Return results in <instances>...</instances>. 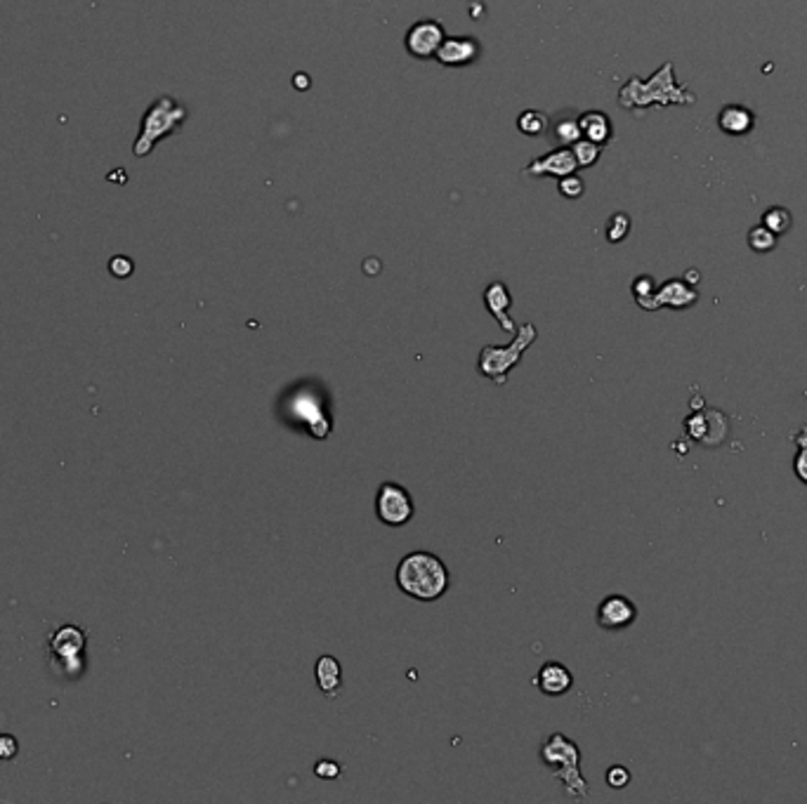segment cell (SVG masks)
I'll list each match as a JSON object with an SVG mask.
<instances>
[{
	"mask_svg": "<svg viewBox=\"0 0 807 804\" xmlns=\"http://www.w3.org/2000/svg\"><path fill=\"white\" fill-rule=\"evenodd\" d=\"M109 272L111 276L116 278H127L135 272V265L130 257H126V255H116V257H111L109 260Z\"/></svg>",
	"mask_w": 807,
	"mask_h": 804,
	"instance_id": "4316f807",
	"label": "cell"
},
{
	"mask_svg": "<svg viewBox=\"0 0 807 804\" xmlns=\"http://www.w3.org/2000/svg\"><path fill=\"white\" fill-rule=\"evenodd\" d=\"M763 224H765V227H767V229L772 231V234L782 236V234H786V231L791 229V224H793V218H791V212L786 210V208L772 206V208H767V210H765Z\"/></svg>",
	"mask_w": 807,
	"mask_h": 804,
	"instance_id": "7402d4cb",
	"label": "cell"
},
{
	"mask_svg": "<svg viewBox=\"0 0 807 804\" xmlns=\"http://www.w3.org/2000/svg\"><path fill=\"white\" fill-rule=\"evenodd\" d=\"M540 762L558 781H562L567 795L583 799L588 795V783L581 774V750L565 734H550L539 750Z\"/></svg>",
	"mask_w": 807,
	"mask_h": 804,
	"instance_id": "3957f363",
	"label": "cell"
},
{
	"mask_svg": "<svg viewBox=\"0 0 807 804\" xmlns=\"http://www.w3.org/2000/svg\"><path fill=\"white\" fill-rule=\"evenodd\" d=\"M793 470H795V477L801 479L802 484H807V446H802L801 451H798V455H795Z\"/></svg>",
	"mask_w": 807,
	"mask_h": 804,
	"instance_id": "4dcf8cb0",
	"label": "cell"
},
{
	"mask_svg": "<svg viewBox=\"0 0 807 804\" xmlns=\"http://www.w3.org/2000/svg\"><path fill=\"white\" fill-rule=\"evenodd\" d=\"M296 88H300V90H305V88H310V79H307L305 73H297V76H296Z\"/></svg>",
	"mask_w": 807,
	"mask_h": 804,
	"instance_id": "d6a6232c",
	"label": "cell"
},
{
	"mask_svg": "<svg viewBox=\"0 0 807 804\" xmlns=\"http://www.w3.org/2000/svg\"><path fill=\"white\" fill-rule=\"evenodd\" d=\"M482 57V45L477 38L473 36H454L444 38V42L439 45L435 60L442 64V67L449 69H461L470 67Z\"/></svg>",
	"mask_w": 807,
	"mask_h": 804,
	"instance_id": "8fae6325",
	"label": "cell"
},
{
	"mask_svg": "<svg viewBox=\"0 0 807 804\" xmlns=\"http://www.w3.org/2000/svg\"><path fill=\"white\" fill-rule=\"evenodd\" d=\"M607 783L612 788H616V790H621V788H625L631 783V771L625 767H621V764H614V767H609L607 771Z\"/></svg>",
	"mask_w": 807,
	"mask_h": 804,
	"instance_id": "f1b7e54d",
	"label": "cell"
},
{
	"mask_svg": "<svg viewBox=\"0 0 807 804\" xmlns=\"http://www.w3.org/2000/svg\"><path fill=\"white\" fill-rule=\"evenodd\" d=\"M484 307L486 312L498 321V326L503 328L505 333L515 335L517 326L515 321L510 319V307H512V295H510L508 285L503 281H493V284L486 285L484 291Z\"/></svg>",
	"mask_w": 807,
	"mask_h": 804,
	"instance_id": "4fadbf2b",
	"label": "cell"
},
{
	"mask_svg": "<svg viewBox=\"0 0 807 804\" xmlns=\"http://www.w3.org/2000/svg\"><path fill=\"white\" fill-rule=\"evenodd\" d=\"M534 687L543 696H565L567 691H571V687H574V675H571V670L565 666V663L548 660V663H543L540 670L536 672Z\"/></svg>",
	"mask_w": 807,
	"mask_h": 804,
	"instance_id": "7c38bea8",
	"label": "cell"
},
{
	"mask_svg": "<svg viewBox=\"0 0 807 804\" xmlns=\"http://www.w3.org/2000/svg\"><path fill=\"white\" fill-rule=\"evenodd\" d=\"M722 413L720 411H704V413H694L690 420H687V435L692 436L694 442H701L706 446H718V444L725 439V432L727 430H713V423L720 420Z\"/></svg>",
	"mask_w": 807,
	"mask_h": 804,
	"instance_id": "2e32d148",
	"label": "cell"
},
{
	"mask_svg": "<svg viewBox=\"0 0 807 804\" xmlns=\"http://www.w3.org/2000/svg\"><path fill=\"white\" fill-rule=\"evenodd\" d=\"M656 291H659V285L652 276L643 274V276H637L633 281V295H635V303L640 304L643 309L647 312H654L656 309Z\"/></svg>",
	"mask_w": 807,
	"mask_h": 804,
	"instance_id": "d6986e66",
	"label": "cell"
},
{
	"mask_svg": "<svg viewBox=\"0 0 807 804\" xmlns=\"http://www.w3.org/2000/svg\"><path fill=\"white\" fill-rule=\"evenodd\" d=\"M578 126H581L583 137L595 142V145L605 146L614 139V126L605 111H586V114L578 116Z\"/></svg>",
	"mask_w": 807,
	"mask_h": 804,
	"instance_id": "ac0fdd59",
	"label": "cell"
},
{
	"mask_svg": "<svg viewBox=\"0 0 807 804\" xmlns=\"http://www.w3.org/2000/svg\"><path fill=\"white\" fill-rule=\"evenodd\" d=\"M607 241L609 243H621L625 236L631 234V218L625 212H614L612 218L607 220Z\"/></svg>",
	"mask_w": 807,
	"mask_h": 804,
	"instance_id": "d4e9b609",
	"label": "cell"
},
{
	"mask_svg": "<svg viewBox=\"0 0 807 804\" xmlns=\"http://www.w3.org/2000/svg\"><path fill=\"white\" fill-rule=\"evenodd\" d=\"M416 505L407 489L397 481H385L378 489L376 514L385 527H404L413 519Z\"/></svg>",
	"mask_w": 807,
	"mask_h": 804,
	"instance_id": "52a82bcc",
	"label": "cell"
},
{
	"mask_svg": "<svg viewBox=\"0 0 807 804\" xmlns=\"http://www.w3.org/2000/svg\"><path fill=\"white\" fill-rule=\"evenodd\" d=\"M699 300L697 288L682 281V278H671L656 291V309L671 307V309H687L692 307Z\"/></svg>",
	"mask_w": 807,
	"mask_h": 804,
	"instance_id": "5bb4252c",
	"label": "cell"
},
{
	"mask_svg": "<svg viewBox=\"0 0 807 804\" xmlns=\"http://www.w3.org/2000/svg\"><path fill=\"white\" fill-rule=\"evenodd\" d=\"M793 442L798 444V446H801V448H802V446H807V425H805V427H802L801 432H795V435H793Z\"/></svg>",
	"mask_w": 807,
	"mask_h": 804,
	"instance_id": "1f68e13d",
	"label": "cell"
},
{
	"mask_svg": "<svg viewBox=\"0 0 807 804\" xmlns=\"http://www.w3.org/2000/svg\"><path fill=\"white\" fill-rule=\"evenodd\" d=\"M397 587L416 602H437L446 594L451 575L437 555L425 550L408 552L397 564Z\"/></svg>",
	"mask_w": 807,
	"mask_h": 804,
	"instance_id": "7a4b0ae2",
	"label": "cell"
},
{
	"mask_svg": "<svg viewBox=\"0 0 807 804\" xmlns=\"http://www.w3.org/2000/svg\"><path fill=\"white\" fill-rule=\"evenodd\" d=\"M314 678L316 684H319V689L326 698H335L343 687V666H340V660L335 656H319L314 666Z\"/></svg>",
	"mask_w": 807,
	"mask_h": 804,
	"instance_id": "e0dca14e",
	"label": "cell"
},
{
	"mask_svg": "<svg viewBox=\"0 0 807 804\" xmlns=\"http://www.w3.org/2000/svg\"><path fill=\"white\" fill-rule=\"evenodd\" d=\"M314 774L324 781H335L340 776V764L335 760H319L314 764Z\"/></svg>",
	"mask_w": 807,
	"mask_h": 804,
	"instance_id": "f546056e",
	"label": "cell"
},
{
	"mask_svg": "<svg viewBox=\"0 0 807 804\" xmlns=\"http://www.w3.org/2000/svg\"><path fill=\"white\" fill-rule=\"evenodd\" d=\"M517 127H520V133L527 135V137H540V135L548 133V116L543 114V111L527 109L520 114V118H517Z\"/></svg>",
	"mask_w": 807,
	"mask_h": 804,
	"instance_id": "ffe728a7",
	"label": "cell"
},
{
	"mask_svg": "<svg viewBox=\"0 0 807 804\" xmlns=\"http://www.w3.org/2000/svg\"><path fill=\"white\" fill-rule=\"evenodd\" d=\"M748 246H751L755 253H770V250L777 248V234H772L765 224H758L748 231Z\"/></svg>",
	"mask_w": 807,
	"mask_h": 804,
	"instance_id": "cb8c5ba5",
	"label": "cell"
},
{
	"mask_svg": "<svg viewBox=\"0 0 807 804\" xmlns=\"http://www.w3.org/2000/svg\"><path fill=\"white\" fill-rule=\"evenodd\" d=\"M558 192H559V194H562V196H565V199L577 201V199H581L583 192H586V182H583L581 177L577 175V173H571V175L559 177V182H558Z\"/></svg>",
	"mask_w": 807,
	"mask_h": 804,
	"instance_id": "484cf974",
	"label": "cell"
},
{
	"mask_svg": "<svg viewBox=\"0 0 807 804\" xmlns=\"http://www.w3.org/2000/svg\"><path fill=\"white\" fill-rule=\"evenodd\" d=\"M718 127L729 137H744L755 127V114L741 104H727L718 114Z\"/></svg>",
	"mask_w": 807,
	"mask_h": 804,
	"instance_id": "9a60e30c",
	"label": "cell"
},
{
	"mask_svg": "<svg viewBox=\"0 0 807 804\" xmlns=\"http://www.w3.org/2000/svg\"><path fill=\"white\" fill-rule=\"evenodd\" d=\"M668 104H697V95L685 85L675 80V64L666 61L659 71L652 73L650 80L633 76L619 90V107L625 111H644L650 107H668Z\"/></svg>",
	"mask_w": 807,
	"mask_h": 804,
	"instance_id": "6da1fadb",
	"label": "cell"
},
{
	"mask_svg": "<svg viewBox=\"0 0 807 804\" xmlns=\"http://www.w3.org/2000/svg\"><path fill=\"white\" fill-rule=\"evenodd\" d=\"M539 338V331H536L534 323H522L517 326L515 340L505 347L498 345H486L480 351V359H477V373L489 378L493 385H505L508 382L510 370L515 369L517 363L522 361L524 351L531 347V342Z\"/></svg>",
	"mask_w": 807,
	"mask_h": 804,
	"instance_id": "5b68a950",
	"label": "cell"
},
{
	"mask_svg": "<svg viewBox=\"0 0 807 804\" xmlns=\"http://www.w3.org/2000/svg\"><path fill=\"white\" fill-rule=\"evenodd\" d=\"M571 152H574V158H577L578 168H590L600 161V154H602V146L590 142V139L581 137L577 139L574 145H571Z\"/></svg>",
	"mask_w": 807,
	"mask_h": 804,
	"instance_id": "603a6c76",
	"label": "cell"
},
{
	"mask_svg": "<svg viewBox=\"0 0 807 804\" xmlns=\"http://www.w3.org/2000/svg\"><path fill=\"white\" fill-rule=\"evenodd\" d=\"M577 168L578 164L577 158H574V152H571V146H555V149H550V152L543 154L540 158H534L524 168V175L555 177V180H559V177L577 173Z\"/></svg>",
	"mask_w": 807,
	"mask_h": 804,
	"instance_id": "30bf717a",
	"label": "cell"
},
{
	"mask_svg": "<svg viewBox=\"0 0 807 804\" xmlns=\"http://www.w3.org/2000/svg\"><path fill=\"white\" fill-rule=\"evenodd\" d=\"M187 121V109L177 99L158 98L156 102L145 111V118H142L140 135L135 139L133 154L137 158H145L154 152V146L161 142V139L170 137V135L180 130V126Z\"/></svg>",
	"mask_w": 807,
	"mask_h": 804,
	"instance_id": "277c9868",
	"label": "cell"
},
{
	"mask_svg": "<svg viewBox=\"0 0 807 804\" xmlns=\"http://www.w3.org/2000/svg\"><path fill=\"white\" fill-rule=\"evenodd\" d=\"M597 625L607 632H619V630L631 628L637 618V609L631 599L624 597V594H609L600 602L597 606Z\"/></svg>",
	"mask_w": 807,
	"mask_h": 804,
	"instance_id": "9c48e42d",
	"label": "cell"
},
{
	"mask_svg": "<svg viewBox=\"0 0 807 804\" xmlns=\"http://www.w3.org/2000/svg\"><path fill=\"white\" fill-rule=\"evenodd\" d=\"M85 647H88V635L83 628L71 623L60 625L48 641V659L52 672L64 679H79L88 668Z\"/></svg>",
	"mask_w": 807,
	"mask_h": 804,
	"instance_id": "8992f818",
	"label": "cell"
},
{
	"mask_svg": "<svg viewBox=\"0 0 807 804\" xmlns=\"http://www.w3.org/2000/svg\"><path fill=\"white\" fill-rule=\"evenodd\" d=\"M19 753V741L13 734H0V762H10Z\"/></svg>",
	"mask_w": 807,
	"mask_h": 804,
	"instance_id": "83f0119b",
	"label": "cell"
},
{
	"mask_svg": "<svg viewBox=\"0 0 807 804\" xmlns=\"http://www.w3.org/2000/svg\"><path fill=\"white\" fill-rule=\"evenodd\" d=\"M446 33H444V26L439 24L437 19H420L411 29L407 31L404 36V48H407L408 55L413 60H432L437 55L439 45L444 42Z\"/></svg>",
	"mask_w": 807,
	"mask_h": 804,
	"instance_id": "ba28073f",
	"label": "cell"
},
{
	"mask_svg": "<svg viewBox=\"0 0 807 804\" xmlns=\"http://www.w3.org/2000/svg\"><path fill=\"white\" fill-rule=\"evenodd\" d=\"M552 137L558 139L562 146H571L577 139H581V126H578V118H571V116H562L558 121L552 123Z\"/></svg>",
	"mask_w": 807,
	"mask_h": 804,
	"instance_id": "44dd1931",
	"label": "cell"
}]
</instances>
